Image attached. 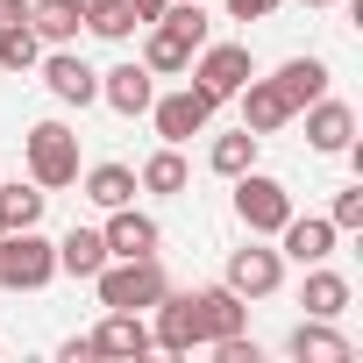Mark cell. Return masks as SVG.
Returning a JSON list of instances; mask_svg holds the SVG:
<instances>
[{
  "mask_svg": "<svg viewBox=\"0 0 363 363\" xmlns=\"http://www.w3.org/2000/svg\"><path fill=\"white\" fill-rule=\"evenodd\" d=\"M86 285H93L100 306H114V313H150L171 278H164V257H107Z\"/></svg>",
  "mask_w": 363,
  "mask_h": 363,
  "instance_id": "1",
  "label": "cell"
},
{
  "mask_svg": "<svg viewBox=\"0 0 363 363\" xmlns=\"http://www.w3.org/2000/svg\"><path fill=\"white\" fill-rule=\"evenodd\" d=\"M57 278V242L36 228H0V292H43Z\"/></svg>",
  "mask_w": 363,
  "mask_h": 363,
  "instance_id": "2",
  "label": "cell"
},
{
  "mask_svg": "<svg viewBox=\"0 0 363 363\" xmlns=\"http://www.w3.org/2000/svg\"><path fill=\"white\" fill-rule=\"evenodd\" d=\"M22 164H29V178H36L43 193L79 186V128H65V121H36V128L22 135Z\"/></svg>",
  "mask_w": 363,
  "mask_h": 363,
  "instance_id": "3",
  "label": "cell"
},
{
  "mask_svg": "<svg viewBox=\"0 0 363 363\" xmlns=\"http://www.w3.org/2000/svg\"><path fill=\"white\" fill-rule=\"evenodd\" d=\"M214 114H221V100H214L200 79H186L178 93H157V100H150V121H157L164 143H193V135H207Z\"/></svg>",
  "mask_w": 363,
  "mask_h": 363,
  "instance_id": "4",
  "label": "cell"
},
{
  "mask_svg": "<svg viewBox=\"0 0 363 363\" xmlns=\"http://www.w3.org/2000/svg\"><path fill=\"white\" fill-rule=\"evenodd\" d=\"M285 214H292V193H285V178H271V171H242L235 178V221L250 228V235H278L285 228Z\"/></svg>",
  "mask_w": 363,
  "mask_h": 363,
  "instance_id": "5",
  "label": "cell"
},
{
  "mask_svg": "<svg viewBox=\"0 0 363 363\" xmlns=\"http://www.w3.org/2000/svg\"><path fill=\"white\" fill-rule=\"evenodd\" d=\"M186 72H193L214 100H235V93L257 79V57H250V43H214V36H207V43L193 50V65H186Z\"/></svg>",
  "mask_w": 363,
  "mask_h": 363,
  "instance_id": "6",
  "label": "cell"
},
{
  "mask_svg": "<svg viewBox=\"0 0 363 363\" xmlns=\"http://www.w3.org/2000/svg\"><path fill=\"white\" fill-rule=\"evenodd\" d=\"M207 335H200V306H193V292H178V285H164V299L150 306V349H164V356H193Z\"/></svg>",
  "mask_w": 363,
  "mask_h": 363,
  "instance_id": "7",
  "label": "cell"
},
{
  "mask_svg": "<svg viewBox=\"0 0 363 363\" xmlns=\"http://www.w3.org/2000/svg\"><path fill=\"white\" fill-rule=\"evenodd\" d=\"M36 72H43V86H50L57 107H93V100H100V72H93L72 43H65V50H43Z\"/></svg>",
  "mask_w": 363,
  "mask_h": 363,
  "instance_id": "8",
  "label": "cell"
},
{
  "mask_svg": "<svg viewBox=\"0 0 363 363\" xmlns=\"http://www.w3.org/2000/svg\"><path fill=\"white\" fill-rule=\"evenodd\" d=\"M221 285H228V292H242V299H271V292L285 285V257H278V250H264V242L250 235V242L228 257V278H221Z\"/></svg>",
  "mask_w": 363,
  "mask_h": 363,
  "instance_id": "9",
  "label": "cell"
},
{
  "mask_svg": "<svg viewBox=\"0 0 363 363\" xmlns=\"http://www.w3.org/2000/svg\"><path fill=\"white\" fill-rule=\"evenodd\" d=\"M100 235H107V257H157V250H164V228H157L135 200H128V207H107Z\"/></svg>",
  "mask_w": 363,
  "mask_h": 363,
  "instance_id": "10",
  "label": "cell"
},
{
  "mask_svg": "<svg viewBox=\"0 0 363 363\" xmlns=\"http://www.w3.org/2000/svg\"><path fill=\"white\" fill-rule=\"evenodd\" d=\"M100 100L114 107V114H150V100H157V72L143 65V57H128V65H114V72H100Z\"/></svg>",
  "mask_w": 363,
  "mask_h": 363,
  "instance_id": "11",
  "label": "cell"
},
{
  "mask_svg": "<svg viewBox=\"0 0 363 363\" xmlns=\"http://www.w3.org/2000/svg\"><path fill=\"white\" fill-rule=\"evenodd\" d=\"M306 114V150H320V157H342L349 143H356V107L349 100H313V107H299Z\"/></svg>",
  "mask_w": 363,
  "mask_h": 363,
  "instance_id": "12",
  "label": "cell"
},
{
  "mask_svg": "<svg viewBox=\"0 0 363 363\" xmlns=\"http://www.w3.org/2000/svg\"><path fill=\"white\" fill-rule=\"evenodd\" d=\"M278 257H292V264H328V257H335V221H328V214H285Z\"/></svg>",
  "mask_w": 363,
  "mask_h": 363,
  "instance_id": "13",
  "label": "cell"
},
{
  "mask_svg": "<svg viewBox=\"0 0 363 363\" xmlns=\"http://www.w3.org/2000/svg\"><path fill=\"white\" fill-rule=\"evenodd\" d=\"M193 306H200V335H207V342H221V335H242V328H250V299H242V292H228V285H200V292H193Z\"/></svg>",
  "mask_w": 363,
  "mask_h": 363,
  "instance_id": "14",
  "label": "cell"
},
{
  "mask_svg": "<svg viewBox=\"0 0 363 363\" xmlns=\"http://www.w3.org/2000/svg\"><path fill=\"white\" fill-rule=\"evenodd\" d=\"M235 100H242V128H250V135H278V128L292 121V100L278 93V79H250Z\"/></svg>",
  "mask_w": 363,
  "mask_h": 363,
  "instance_id": "15",
  "label": "cell"
},
{
  "mask_svg": "<svg viewBox=\"0 0 363 363\" xmlns=\"http://www.w3.org/2000/svg\"><path fill=\"white\" fill-rule=\"evenodd\" d=\"M285 349H292L299 363H349V356H356V349H349V335H342L335 320H313V313L285 335Z\"/></svg>",
  "mask_w": 363,
  "mask_h": 363,
  "instance_id": "16",
  "label": "cell"
},
{
  "mask_svg": "<svg viewBox=\"0 0 363 363\" xmlns=\"http://www.w3.org/2000/svg\"><path fill=\"white\" fill-rule=\"evenodd\" d=\"M271 79H278V93H285V100H292V114H299V107H313V100L328 93V79H335V72H328V57H313V50H306V57H285Z\"/></svg>",
  "mask_w": 363,
  "mask_h": 363,
  "instance_id": "17",
  "label": "cell"
},
{
  "mask_svg": "<svg viewBox=\"0 0 363 363\" xmlns=\"http://www.w3.org/2000/svg\"><path fill=\"white\" fill-rule=\"evenodd\" d=\"M86 342H93V356H150V320H143V313H114V306H107V320H100Z\"/></svg>",
  "mask_w": 363,
  "mask_h": 363,
  "instance_id": "18",
  "label": "cell"
},
{
  "mask_svg": "<svg viewBox=\"0 0 363 363\" xmlns=\"http://www.w3.org/2000/svg\"><path fill=\"white\" fill-rule=\"evenodd\" d=\"M299 306H306L313 320H342V313H349V278H342V271H328V264H306Z\"/></svg>",
  "mask_w": 363,
  "mask_h": 363,
  "instance_id": "19",
  "label": "cell"
},
{
  "mask_svg": "<svg viewBox=\"0 0 363 363\" xmlns=\"http://www.w3.org/2000/svg\"><path fill=\"white\" fill-rule=\"evenodd\" d=\"M29 29H36V43H43V50H65V43H79L86 15L72 8V0H29Z\"/></svg>",
  "mask_w": 363,
  "mask_h": 363,
  "instance_id": "20",
  "label": "cell"
},
{
  "mask_svg": "<svg viewBox=\"0 0 363 363\" xmlns=\"http://www.w3.org/2000/svg\"><path fill=\"white\" fill-rule=\"evenodd\" d=\"M79 186H86V200L107 214V207H128L143 186H135V171L128 164H93V171H79Z\"/></svg>",
  "mask_w": 363,
  "mask_h": 363,
  "instance_id": "21",
  "label": "cell"
},
{
  "mask_svg": "<svg viewBox=\"0 0 363 363\" xmlns=\"http://www.w3.org/2000/svg\"><path fill=\"white\" fill-rule=\"evenodd\" d=\"M143 65H150L157 79H178V72L193 65V43L178 36V29H164V22H150V29H143Z\"/></svg>",
  "mask_w": 363,
  "mask_h": 363,
  "instance_id": "22",
  "label": "cell"
},
{
  "mask_svg": "<svg viewBox=\"0 0 363 363\" xmlns=\"http://www.w3.org/2000/svg\"><path fill=\"white\" fill-rule=\"evenodd\" d=\"M135 186H143V193H157V200H171V193H186V186H193V171H186V157H178V143H164L157 157H143Z\"/></svg>",
  "mask_w": 363,
  "mask_h": 363,
  "instance_id": "23",
  "label": "cell"
},
{
  "mask_svg": "<svg viewBox=\"0 0 363 363\" xmlns=\"http://www.w3.org/2000/svg\"><path fill=\"white\" fill-rule=\"evenodd\" d=\"M100 264H107V235L100 228H72L57 242V278H93Z\"/></svg>",
  "mask_w": 363,
  "mask_h": 363,
  "instance_id": "24",
  "label": "cell"
},
{
  "mask_svg": "<svg viewBox=\"0 0 363 363\" xmlns=\"http://www.w3.org/2000/svg\"><path fill=\"white\" fill-rule=\"evenodd\" d=\"M257 150H264V135H250V128H228V135H214L207 164H214V178H242V171L257 164Z\"/></svg>",
  "mask_w": 363,
  "mask_h": 363,
  "instance_id": "25",
  "label": "cell"
},
{
  "mask_svg": "<svg viewBox=\"0 0 363 363\" xmlns=\"http://www.w3.org/2000/svg\"><path fill=\"white\" fill-rule=\"evenodd\" d=\"M43 207H50V193L36 186V178H29V186H0V221H8V228H36Z\"/></svg>",
  "mask_w": 363,
  "mask_h": 363,
  "instance_id": "26",
  "label": "cell"
},
{
  "mask_svg": "<svg viewBox=\"0 0 363 363\" xmlns=\"http://www.w3.org/2000/svg\"><path fill=\"white\" fill-rule=\"evenodd\" d=\"M36 57H43V43H36V29H29V22L0 29V72H36Z\"/></svg>",
  "mask_w": 363,
  "mask_h": 363,
  "instance_id": "27",
  "label": "cell"
},
{
  "mask_svg": "<svg viewBox=\"0 0 363 363\" xmlns=\"http://www.w3.org/2000/svg\"><path fill=\"white\" fill-rule=\"evenodd\" d=\"M86 29H93L100 43H128L143 22H135V8H128V0H107V8H93V15H86Z\"/></svg>",
  "mask_w": 363,
  "mask_h": 363,
  "instance_id": "28",
  "label": "cell"
},
{
  "mask_svg": "<svg viewBox=\"0 0 363 363\" xmlns=\"http://www.w3.org/2000/svg\"><path fill=\"white\" fill-rule=\"evenodd\" d=\"M157 22H164V29H178V36H186L193 50H200V43L214 36V22H207V8H200V0H171V8H164Z\"/></svg>",
  "mask_w": 363,
  "mask_h": 363,
  "instance_id": "29",
  "label": "cell"
},
{
  "mask_svg": "<svg viewBox=\"0 0 363 363\" xmlns=\"http://www.w3.org/2000/svg\"><path fill=\"white\" fill-rule=\"evenodd\" d=\"M328 221H335V235H356L363 228V186H342L335 207H328Z\"/></svg>",
  "mask_w": 363,
  "mask_h": 363,
  "instance_id": "30",
  "label": "cell"
},
{
  "mask_svg": "<svg viewBox=\"0 0 363 363\" xmlns=\"http://www.w3.org/2000/svg\"><path fill=\"white\" fill-rule=\"evenodd\" d=\"M207 349H214L221 363H257V356H264V349H257L250 335H221V342H207Z\"/></svg>",
  "mask_w": 363,
  "mask_h": 363,
  "instance_id": "31",
  "label": "cell"
},
{
  "mask_svg": "<svg viewBox=\"0 0 363 363\" xmlns=\"http://www.w3.org/2000/svg\"><path fill=\"white\" fill-rule=\"evenodd\" d=\"M221 8H228V22H271L285 0H221Z\"/></svg>",
  "mask_w": 363,
  "mask_h": 363,
  "instance_id": "32",
  "label": "cell"
},
{
  "mask_svg": "<svg viewBox=\"0 0 363 363\" xmlns=\"http://www.w3.org/2000/svg\"><path fill=\"white\" fill-rule=\"evenodd\" d=\"M15 22H29V0H0V29H15Z\"/></svg>",
  "mask_w": 363,
  "mask_h": 363,
  "instance_id": "33",
  "label": "cell"
},
{
  "mask_svg": "<svg viewBox=\"0 0 363 363\" xmlns=\"http://www.w3.org/2000/svg\"><path fill=\"white\" fill-rule=\"evenodd\" d=\"M128 8H135V22H143V29H150V22H157V15H164V8H171V0H128Z\"/></svg>",
  "mask_w": 363,
  "mask_h": 363,
  "instance_id": "34",
  "label": "cell"
},
{
  "mask_svg": "<svg viewBox=\"0 0 363 363\" xmlns=\"http://www.w3.org/2000/svg\"><path fill=\"white\" fill-rule=\"evenodd\" d=\"M72 8H79V15H93V8H107V0H72Z\"/></svg>",
  "mask_w": 363,
  "mask_h": 363,
  "instance_id": "35",
  "label": "cell"
},
{
  "mask_svg": "<svg viewBox=\"0 0 363 363\" xmlns=\"http://www.w3.org/2000/svg\"><path fill=\"white\" fill-rule=\"evenodd\" d=\"M306 8H342V0H306Z\"/></svg>",
  "mask_w": 363,
  "mask_h": 363,
  "instance_id": "36",
  "label": "cell"
},
{
  "mask_svg": "<svg viewBox=\"0 0 363 363\" xmlns=\"http://www.w3.org/2000/svg\"><path fill=\"white\" fill-rule=\"evenodd\" d=\"M0 228H8V221H0Z\"/></svg>",
  "mask_w": 363,
  "mask_h": 363,
  "instance_id": "37",
  "label": "cell"
}]
</instances>
